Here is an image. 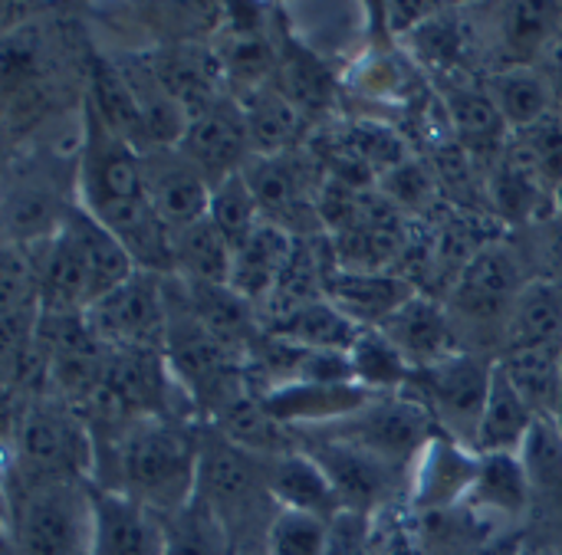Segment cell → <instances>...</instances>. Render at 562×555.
<instances>
[{"label": "cell", "mask_w": 562, "mask_h": 555, "mask_svg": "<svg viewBox=\"0 0 562 555\" xmlns=\"http://www.w3.org/2000/svg\"><path fill=\"white\" fill-rule=\"evenodd\" d=\"M524 555H553V553H524Z\"/></svg>", "instance_id": "cell-48"}, {"label": "cell", "mask_w": 562, "mask_h": 555, "mask_svg": "<svg viewBox=\"0 0 562 555\" xmlns=\"http://www.w3.org/2000/svg\"><path fill=\"white\" fill-rule=\"evenodd\" d=\"M296 444L323 467L342 510L379 517L385 510L408 507L412 474L405 467H395L356 444L319 438V434H296Z\"/></svg>", "instance_id": "cell-12"}, {"label": "cell", "mask_w": 562, "mask_h": 555, "mask_svg": "<svg viewBox=\"0 0 562 555\" xmlns=\"http://www.w3.org/2000/svg\"><path fill=\"white\" fill-rule=\"evenodd\" d=\"M497 362L530 411L540 421H557L562 408V349H517Z\"/></svg>", "instance_id": "cell-39"}, {"label": "cell", "mask_w": 562, "mask_h": 555, "mask_svg": "<svg viewBox=\"0 0 562 555\" xmlns=\"http://www.w3.org/2000/svg\"><path fill=\"white\" fill-rule=\"evenodd\" d=\"M92 487V550L89 555H165V520L145 503Z\"/></svg>", "instance_id": "cell-21"}, {"label": "cell", "mask_w": 562, "mask_h": 555, "mask_svg": "<svg viewBox=\"0 0 562 555\" xmlns=\"http://www.w3.org/2000/svg\"><path fill=\"white\" fill-rule=\"evenodd\" d=\"M557 428H560V434H562V408H560V415H557Z\"/></svg>", "instance_id": "cell-47"}, {"label": "cell", "mask_w": 562, "mask_h": 555, "mask_svg": "<svg viewBox=\"0 0 562 555\" xmlns=\"http://www.w3.org/2000/svg\"><path fill=\"white\" fill-rule=\"evenodd\" d=\"M217 434H224L234 448L254 454V457H277L286 451H296V434L283 428L270 411L263 408L260 395L254 388H244L237 398H231L211 421Z\"/></svg>", "instance_id": "cell-34"}, {"label": "cell", "mask_w": 562, "mask_h": 555, "mask_svg": "<svg viewBox=\"0 0 562 555\" xmlns=\"http://www.w3.org/2000/svg\"><path fill=\"white\" fill-rule=\"evenodd\" d=\"M145 165V191L161 217V224L175 234L207 217L211 211V181L184 158L178 145H151L142 151Z\"/></svg>", "instance_id": "cell-17"}, {"label": "cell", "mask_w": 562, "mask_h": 555, "mask_svg": "<svg viewBox=\"0 0 562 555\" xmlns=\"http://www.w3.org/2000/svg\"><path fill=\"white\" fill-rule=\"evenodd\" d=\"M201 438V421L138 418L95 441V471L89 484L125 494L168 520L198 494Z\"/></svg>", "instance_id": "cell-2"}, {"label": "cell", "mask_w": 562, "mask_h": 555, "mask_svg": "<svg viewBox=\"0 0 562 555\" xmlns=\"http://www.w3.org/2000/svg\"><path fill=\"white\" fill-rule=\"evenodd\" d=\"M517 240L524 243V253L530 260L533 276H550L562 283V217L550 214L547 220L527 227L517 234Z\"/></svg>", "instance_id": "cell-44"}, {"label": "cell", "mask_w": 562, "mask_h": 555, "mask_svg": "<svg viewBox=\"0 0 562 555\" xmlns=\"http://www.w3.org/2000/svg\"><path fill=\"white\" fill-rule=\"evenodd\" d=\"M79 204L122 240L138 270L175 276L171 230L148 201L142 151L119 138L89 102L79 138Z\"/></svg>", "instance_id": "cell-1"}, {"label": "cell", "mask_w": 562, "mask_h": 555, "mask_svg": "<svg viewBox=\"0 0 562 555\" xmlns=\"http://www.w3.org/2000/svg\"><path fill=\"white\" fill-rule=\"evenodd\" d=\"M537 421L540 418L530 411V405L524 401V395L514 388V382L507 378V372L497 362L494 382H491V398H487L481 431H477V454H520L524 444L530 441Z\"/></svg>", "instance_id": "cell-36"}, {"label": "cell", "mask_w": 562, "mask_h": 555, "mask_svg": "<svg viewBox=\"0 0 562 555\" xmlns=\"http://www.w3.org/2000/svg\"><path fill=\"white\" fill-rule=\"evenodd\" d=\"M207 217L214 220V227L227 237V243H231L234 250L263 224L260 204H257V197H254V191H250L244 171L234 174V178H227L224 184L214 188Z\"/></svg>", "instance_id": "cell-42"}, {"label": "cell", "mask_w": 562, "mask_h": 555, "mask_svg": "<svg viewBox=\"0 0 562 555\" xmlns=\"http://www.w3.org/2000/svg\"><path fill=\"white\" fill-rule=\"evenodd\" d=\"M165 555H234V546L214 510L194 497L165 520Z\"/></svg>", "instance_id": "cell-41"}, {"label": "cell", "mask_w": 562, "mask_h": 555, "mask_svg": "<svg viewBox=\"0 0 562 555\" xmlns=\"http://www.w3.org/2000/svg\"><path fill=\"white\" fill-rule=\"evenodd\" d=\"M375 533L379 520L356 510H339L329 520L326 555H372L375 553Z\"/></svg>", "instance_id": "cell-45"}, {"label": "cell", "mask_w": 562, "mask_h": 555, "mask_svg": "<svg viewBox=\"0 0 562 555\" xmlns=\"http://www.w3.org/2000/svg\"><path fill=\"white\" fill-rule=\"evenodd\" d=\"M89 480H59L3 497V555H89Z\"/></svg>", "instance_id": "cell-7"}, {"label": "cell", "mask_w": 562, "mask_h": 555, "mask_svg": "<svg viewBox=\"0 0 562 555\" xmlns=\"http://www.w3.org/2000/svg\"><path fill=\"white\" fill-rule=\"evenodd\" d=\"M86 102L119 138H125L138 151L151 148L148 125H145V115H142L138 102H135V92H132L125 72L119 69L115 56L109 49H102V46H92V56H89Z\"/></svg>", "instance_id": "cell-29"}, {"label": "cell", "mask_w": 562, "mask_h": 555, "mask_svg": "<svg viewBox=\"0 0 562 555\" xmlns=\"http://www.w3.org/2000/svg\"><path fill=\"white\" fill-rule=\"evenodd\" d=\"M543 69H547V76H550V82H553V92H557V105L562 109V46L543 63Z\"/></svg>", "instance_id": "cell-46"}, {"label": "cell", "mask_w": 562, "mask_h": 555, "mask_svg": "<svg viewBox=\"0 0 562 555\" xmlns=\"http://www.w3.org/2000/svg\"><path fill=\"white\" fill-rule=\"evenodd\" d=\"M267 332L293 342V346H303V349H326V352H349L352 342L359 339V326L342 313L336 309L326 296L323 299H313V303H303L283 316H273L263 322Z\"/></svg>", "instance_id": "cell-37"}, {"label": "cell", "mask_w": 562, "mask_h": 555, "mask_svg": "<svg viewBox=\"0 0 562 555\" xmlns=\"http://www.w3.org/2000/svg\"><path fill=\"white\" fill-rule=\"evenodd\" d=\"M494 369H497V359L491 355L458 352L431 369L415 372L402 392L425 405V411L431 415L441 434L477 451V431H481V418L491 398Z\"/></svg>", "instance_id": "cell-10"}, {"label": "cell", "mask_w": 562, "mask_h": 555, "mask_svg": "<svg viewBox=\"0 0 562 555\" xmlns=\"http://www.w3.org/2000/svg\"><path fill=\"white\" fill-rule=\"evenodd\" d=\"M412 520V546L415 555H484L501 540L517 536L471 510L468 503L435 510V513H408Z\"/></svg>", "instance_id": "cell-26"}, {"label": "cell", "mask_w": 562, "mask_h": 555, "mask_svg": "<svg viewBox=\"0 0 562 555\" xmlns=\"http://www.w3.org/2000/svg\"><path fill=\"white\" fill-rule=\"evenodd\" d=\"M184 283V280H181ZM188 303L204 322V329L244 365L257 339L263 336V319L254 303L237 296L231 286H207V283H184Z\"/></svg>", "instance_id": "cell-30"}, {"label": "cell", "mask_w": 562, "mask_h": 555, "mask_svg": "<svg viewBox=\"0 0 562 555\" xmlns=\"http://www.w3.org/2000/svg\"><path fill=\"white\" fill-rule=\"evenodd\" d=\"M379 329L395 342V349L408 359V365L415 372L431 369V365L464 352L461 342H458V332H454V322L448 316L445 299L428 296V293H415Z\"/></svg>", "instance_id": "cell-24"}, {"label": "cell", "mask_w": 562, "mask_h": 555, "mask_svg": "<svg viewBox=\"0 0 562 555\" xmlns=\"http://www.w3.org/2000/svg\"><path fill=\"white\" fill-rule=\"evenodd\" d=\"M303 434H319V438L356 444V448H362L395 467H405L412 474L415 457L438 434V428L422 401H415L405 392H395V395H375L356 415H349L336 424L316 428V431H303Z\"/></svg>", "instance_id": "cell-11"}, {"label": "cell", "mask_w": 562, "mask_h": 555, "mask_svg": "<svg viewBox=\"0 0 562 555\" xmlns=\"http://www.w3.org/2000/svg\"><path fill=\"white\" fill-rule=\"evenodd\" d=\"M194 497L204 500L224 523L234 555L263 550L267 530L280 513L277 500L267 490L260 457L234 448L211 424H204L201 438V474Z\"/></svg>", "instance_id": "cell-6"}, {"label": "cell", "mask_w": 562, "mask_h": 555, "mask_svg": "<svg viewBox=\"0 0 562 555\" xmlns=\"http://www.w3.org/2000/svg\"><path fill=\"white\" fill-rule=\"evenodd\" d=\"M349 365H352L356 385H362L372 395H395L415 375L408 359L395 349V342L382 329L359 332V339L349 349Z\"/></svg>", "instance_id": "cell-40"}, {"label": "cell", "mask_w": 562, "mask_h": 555, "mask_svg": "<svg viewBox=\"0 0 562 555\" xmlns=\"http://www.w3.org/2000/svg\"><path fill=\"white\" fill-rule=\"evenodd\" d=\"M158 273L135 270L119 290L86 309L95 339L109 352H165L168 293Z\"/></svg>", "instance_id": "cell-13"}, {"label": "cell", "mask_w": 562, "mask_h": 555, "mask_svg": "<svg viewBox=\"0 0 562 555\" xmlns=\"http://www.w3.org/2000/svg\"><path fill=\"white\" fill-rule=\"evenodd\" d=\"M178 148L211 181V188L240 174L254 158L240 102L234 95H224L221 102L191 115Z\"/></svg>", "instance_id": "cell-16"}, {"label": "cell", "mask_w": 562, "mask_h": 555, "mask_svg": "<svg viewBox=\"0 0 562 555\" xmlns=\"http://www.w3.org/2000/svg\"><path fill=\"white\" fill-rule=\"evenodd\" d=\"M36 263V280H40V299L43 313L49 316H82L95 303L92 276L82 257L79 240L72 237L69 224L63 230L36 247H26Z\"/></svg>", "instance_id": "cell-23"}, {"label": "cell", "mask_w": 562, "mask_h": 555, "mask_svg": "<svg viewBox=\"0 0 562 555\" xmlns=\"http://www.w3.org/2000/svg\"><path fill=\"white\" fill-rule=\"evenodd\" d=\"M244 178L260 204L263 224H273L296 240L326 234L319 214V194L326 184V168L313 145H300L280 155H257L247 161Z\"/></svg>", "instance_id": "cell-9"}, {"label": "cell", "mask_w": 562, "mask_h": 555, "mask_svg": "<svg viewBox=\"0 0 562 555\" xmlns=\"http://www.w3.org/2000/svg\"><path fill=\"white\" fill-rule=\"evenodd\" d=\"M484 82L510 135H524L537 128L540 122H547L553 112H560L553 82L543 66H504V69L484 72Z\"/></svg>", "instance_id": "cell-32"}, {"label": "cell", "mask_w": 562, "mask_h": 555, "mask_svg": "<svg viewBox=\"0 0 562 555\" xmlns=\"http://www.w3.org/2000/svg\"><path fill=\"white\" fill-rule=\"evenodd\" d=\"M418 290L392 273H366V270H342L339 263L326 276V299L342 309L359 329H379L398 306H405Z\"/></svg>", "instance_id": "cell-25"}, {"label": "cell", "mask_w": 562, "mask_h": 555, "mask_svg": "<svg viewBox=\"0 0 562 555\" xmlns=\"http://www.w3.org/2000/svg\"><path fill=\"white\" fill-rule=\"evenodd\" d=\"M438 102L454 141L487 171L510 145V128L484 82V72H464L438 82Z\"/></svg>", "instance_id": "cell-15"}, {"label": "cell", "mask_w": 562, "mask_h": 555, "mask_svg": "<svg viewBox=\"0 0 562 555\" xmlns=\"http://www.w3.org/2000/svg\"><path fill=\"white\" fill-rule=\"evenodd\" d=\"M237 102L244 109V122H247L254 158L257 155H280V151H290V148H300V145L310 141L306 138L310 122L280 92L277 82H267V86L240 95Z\"/></svg>", "instance_id": "cell-33"}, {"label": "cell", "mask_w": 562, "mask_h": 555, "mask_svg": "<svg viewBox=\"0 0 562 555\" xmlns=\"http://www.w3.org/2000/svg\"><path fill=\"white\" fill-rule=\"evenodd\" d=\"M296 237L273 227L260 224L237 250H234V270H231V290L244 296L247 303L257 306V313L270 303L290 257H293Z\"/></svg>", "instance_id": "cell-31"}, {"label": "cell", "mask_w": 562, "mask_h": 555, "mask_svg": "<svg viewBox=\"0 0 562 555\" xmlns=\"http://www.w3.org/2000/svg\"><path fill=\"white\" fill-rule=\"evenodd\" d=\"M329 520L300 513V510H280L267 530L263 553L267 555H326Z\"/></svg>", "instance_id": "cell-43"}, {"label": "cell", "mask_w": 562, "mask_h": 555, "mask_svg": "<svg viewBox=\"0 0 562 555\" xmlns=\"http://www.w3.org/2000/svg\"><path fill=\"white\" fill-rule=\"evenodd\" d=\"M477 471L481 454L438 431L412 464L408 513H435L464 503L477 480Z\"/></svg>", "instance_id": "cell-20"}, {"label": "cell", "mask_w": 562, "mask_h": 555, "mask_svg": "<svg viewBox=\"0 0 562 555\" xmlns=\"http://www.w3.org/2000/svg\"><path fill=\"white\" fill-rule=\"evenodd\" d=\"M464 20L481 72L504 66H543L562 46V3L553 0L468 3Z\"/></svg>", "instance_id": "cell-8"}, {"label": "cell", "mask_w": 562, "mask_h": 555, "mask_svg": "<svg viewBox=\"0 0 562 555\" xmlns=\"http://www.w3.org/2000/svg\"><path fill=\"white\" fill-rule=\"evenodd\" d=\"M273 82L300 109V115L310 122V128L323 125L336 112V105L346 92L342 76L333 72L329 59L323 53H316V46H310L303 36H296L290 30L286 13L280 16V63H277Z\"/></svg>", "instance_id": "cell-18"}, {"label": "cell", "mask_w": 562, "mask_h": 555, "mask_svg": "<svg viewBox=\"0 0 562 555\" xmlns=\"http://www.w3.org/2000/svg\"><path fill=\"white\" fill-rule=\"evenodd\" d=\"M507 533H524L530 510V484L520 454H481L477 480L464 500Z\"/></svg>", "instance_id": "cell-27"}, {"label": "cell", "mask_w": 562, "mask_h": 555, "mask_svg": "<svg viewBox=\"0 0 562 555\" xmlns=\"http://www.w3.org/2000/svg\"><path fill=\"white\" fill-rule=\"evenodd\" d=\"M260 464H263L267 490L280 510H300L323 520H333L342 510L329 477L306 451L296 448L277 457H260Z\"/></svg>", "instance_id": "cell-28"}, {"label": "cell", "mask_w": 562, "mask_h": 555, "mask_svg": "<svg viewBox=\"0 0 562 555\" xmlns=\"http://www.w3.org/2000/svg\"><path fill=\"white\" fill-rule=\"evenodd\" d=\"M372 398L375 395L356 382H293L260 395L270 418H277L293 434L336 424L366 408Z\"/></svg>", "instance_id": "cell-22"}, {"label": "cell", "mask_w": 562, "mask_h": 555, "mask_svg": "<svg viewBox=\"0 0 562 555\" xmlns=\"http://www.w3.org/2000/svg\"><path fill=\"white\" fill-rule=\"evenodd\" d=\"M533 280L530 260L517 234L491 240L448 290L445 306L464 352L501 359L507 349V322L520 290Z\"/></svg>", "instance_id": "cell-5"}, {"label": "cell", "mask_w": 562, "mask_h": 555, "mask_svg": "<svg viewBox=\"0 0 562 555\" xmlns=\"http://www.w3.org/2000/svg\"><path fill=\"white\" fill-rule=\"evenodd\" d=\"M79 138H46L7 151L3 243L36 247L63 230L79 207Z\"/></svg>", "instance_id": "cell-4"}, {"label": "cell", "mask_w": 562, "mask_h": 555, "mask_svg": "<svg viewBox=\"0 0 562 555\" xmlns=\"http://www.w3.org/2000/svg\"><path fill=\"white\" fill-rule=\"evenodd\" d=\"M158 82L165 92L181 105V112L191 118L204 112L207 105L231 95L224 66L211 46V39H188V43H165L145 49Z\"/></svg>", "instance_id": "cell-19"}, {"label": "cell", "mask_w": 562, "mask_h": 555, "mask_svg": "<svg viewBox=\"0 0 562 555\" xmlns=\"http://www.w3.org/2000/svg\"><path fill=\"white\" fill-rule=\"evenodd\" d=\"M517 349H562V283L533 276L520 290L507 322L504 355Z\"/></svg>", "instance_id": "cell-35"}, {"label": "cell", "mask_w": 562, "mask_h": 555, "mask_svg": "<svg viewBox=\"0 0 562 555\" xmlns=\"http://www.w3.org/2000/svg\"><path fill=\"white\" fill-rule=\"evenodd\" d=\"M520 457L530 484L524 553L562 555V434L557 421H537Z\"/></svg>", "instance_id": "cell-14"}, {"label": "cell", "mask_w": 562, "mask_h": 555, "mask_svg": "<svg viewBox=\"0 0 562 555\" xmlns=\"http://www.w3.org/2000/svg\"><path fill=\"white\" fill-rule=\"evenodd\" d=\"M3 497L59 480H92L95 441L86 418L56 395L3 401Z\"/></svg>", "instance_id": "cell-3"}, {"label": "cell", "mask_w": 562, "mask_h": 555, "mask_svg": "<svg viewBox=\"0 0 562 555\" xmlns=\"http://www.w3.org/2000/svg\"><path fill=\"white\" fill-rule=\"evenodd\" d=\"M171 260H175V276L184 283L231 286L234 247L214 227L211 217L171 234Z\"/></svg>", "instance_id": "cell-38"}]
</instances>
